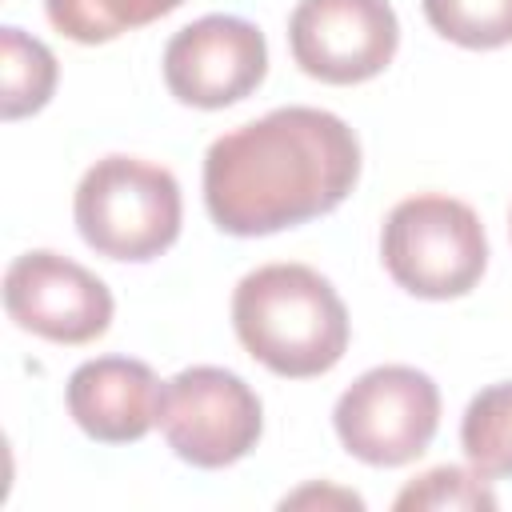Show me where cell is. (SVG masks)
<instances>
[{
	"mask_svg": "<svg viewBox=\"0 0 512 512\" xmlns=\"http://www.w3.org/2000/svg\"><path fill=\"white\" fill-rule=\"evenodd\" d=\"M356 180V132L336 112L308 104L272 108L204 152V208L228 236H272L328 216Z\"/></svg>",
	"mask_w": 512,
	"mask_h": 512,
	"instance_id": "cell-1",
	"label": "cell"
},
{
	"mask_svg": "<svg viewBox=\"0 0 512 512\" xmlns=\"http://www.w3.org/2000/svg\"><path fill=\"white\" fill-rule=\"evenodd\" d=\"M232 328L252 360L288 380L324 376L348 352V308L308 264H260L232 292Z\"/></svg>",
	"mask_w": 512,
	"mask_h": 512,
	"instance_id": "cell-2",
	"label": "cell"
},
{
	"mask_svg": "<svg viewBox=\"0 0 512 512\" xmlns=\"http://www.w3.org/2000/svg\"><path fill=\"white\" fill-rule=\"evenodd\" d=\"M72 216L92 252L144 264L176 244L184 204L180 184L164 164L104 156L80 176Z\"/></svg>",
	"mask_w": 512,
	"mask_h": 512,
	"instance_id": "cell-3",
	"label": "cell"
},
{
	"mask_svg": "<svg viewBox=\"0 0 512 512\" xmlns=\"http://www.w3.org/2000/svg\"><path fill=\"white\" fill-rule=\"evenodd\" d=\"M380 256L404 292L420 300H456L480 284L488 268V236L464 200L420 192L388 212Z\"/></svg>",
	"mask_w": 512,
	"mask_h": 512,
	"instance_id": "cell-4",
	"label": "cell"
},
{
	"mask_svg": "<svg viewBox=\"0 0 512 512\" xmlns=\"http://www.w3.org/2000/svg\"><path fill=\"white\" fill-rule=\"evenodd\" d=\"M332 424L348 456L372 468H400L432 444L440 428V388L412 364H380L340 392Z\"/></svg>",
	"mask_w": 512,
	"mask_h": 512,
	"instance_id": "cell-5",
	"label": "cell"
},
{
	"mask_svg": "<svg viewBox=\"0 0 512 512\" xmlns=\"http://www.w3.org/2000/svg\"><path fill=\"white\" fill-rule=\"evenodd\" d=\"M156 424L184 464L228 468L256 448L264 432V408L236 372L192 364L164 384Z\"/></svg>",
	"mask_w": 512,
	"mask_h": 512,
	"instance_id": "cell-6",
	"label": "cell"
},
{
	"mask_svg": "<svg viewBox=\"0 0 512 512\" xmlns=\"http://www.w3.org/2000/svg\"><path fill=\"white\" fill-rule=\"evenodd\" d=\"M400 44L388 0H300L288 16V48L300 72L324 84H364L380 76Z\"/></svg>",
	"mask_w": 512,
	"mask_h": 512,
	"instance_id": "cell-7",
	"label": "cell"
},
{
	"mask_svg": "<svg viewBox=\"0 0 512 512\" xmlns=\"http://www.w3.org/2000/svg\"><path fill=\"white\" fill-rule=\"evenodd\" d=\"M164 84L180 104L228 108L252 96L268 76L264 32L240 16H200L184 24L164 48Z\"/></svg>",
	"mask_w": 512,
	"mask_h": 512,
	"instance_id": "cell-8",
	"label": "cell"
},
{
	"mask_svg": "<svg viewBox=\"0 0 512 512\" xmlns=\"http://www.w3.org/2000/svg\"><path fill=\"white\" fill-rule=\"evenodd\" d=\"M4 308L16 328L36 332L52 344H88L112 324V292L84 264L36 248L8 264L4 272Z\"/></svg>",
	"mask_w": 512,
	"mask_h": 512,
	"instance_id": "cell-9",
	"label": "cell"
},
{
	"mask_svg": "<svg viewBox=\"0 0 512 512\" xmlns=\"http://www.w3.org/2000/svg\"><path fill=\"white\" fill-rule=\"evenodd\" d=\"M164 384L144 360L96 356L84 360L64 388L68 416L100 444H136L160 416Z\"/></svg>",
	"mask_w": 512,
	"mask_h": 512,
	"instance_id": "cell-10",
	"label": "cell"
},
{
	"mask_svg": "<svg viewBox=\"0 0 512 512\" xmlns=\"http://www.w3.org/2000/svg\"><path fill=\"white\" fill-rule=\"evenodd\" d=\"M56 92V56L24 28H0V116L20 120L40 112Z\"/></svg>",
	"mask_w": 512,
	"mask_h": 512,
	"instance_id": "cell-11",
	"label": "cell"
},
{
	"mask_svg": "<svg viewBox=\"0 0 512 512\" xmlns=\"http://www.w3.org/2000/svg\"><path fill=\"white\" fill-rule=\"evenodd\" d=\"M184 0H44L52 28L76 44H108L132 28H144Z\"/></svg>",
	"mask_w": 512,
	"mask_h": 512,
	"instance_id": "cell-12",
	"label": "cell"
},
{
	"mask_svg": "<svg viewBox=\"0 0 512 512\" xmlns=\"http://www.w3.org/2000/svg\"><path fill=\"white\" fill-rule=\"evenodd\" d=\"M460 448L468 464L492 480L512 476V380L476 392L460 420Z\"/></svg>",
	"mask_w": 512,
	"mask_h": 512,
	"instance_id": "cell-13",
	"label": "cell"
},
{
	"mask_svg": "<svg viewBox=\"0 0 512 512\" xmlns=\"http://www.w3.org/2000/svg\"><path fill=\"white\" fill-rule=\"evenodd\" d=\"M428 24L460 48L512 44V0H420Z\"/></svg>",
	"mask_w": 512,
	"mask_h": 512,
	"instance_id": "cell-14",
	"label": "cell"
},
{
	"mask_svg": "<svg viewBox=\"0 0 512 512\" xmlns=\"http://www.w3.org/2000/svg\"><path fill=\"white\" fill-rule=\"evenodd\" d=\"M488 476L476 468H456V464H440L424 476H416L412 484L400 488L396 496V512H416V508H432V512H492L496 496L484 484Z\"/></svg>",
	"mask_w": 512,
	"mask_h": 512,
	"instance_id": "cell-15",
	"label": "cell"
},
{
	"mask_svg": "<svg viewBox=\"0 0 512 512\" xmlns=\"http://www.w3.org/2000/svg\"><path fill=\"white\" fill-rule=\"evenodd\" d=\"M300 504H340V508H364V500L356 492H332V488H300L296 496H284V508H300Z\"/></svg>",
	"mask_w": 512,
	"mask_h": 512,
	"instance_id": "cell-16",
	"label": "cell"
},
{
	"mask_svg": "<svg viewBox=\"0 0 512 512\" xmlns=\"http://www.w3.org/2000/svg\"><path fill=\"white\" fill-rule=\"evenodd\" d=\"M508 232H512V216H508Z\"/></svg>",
	"mask_w": 512,
	"mask_h": 512,
	"instance_id": "cell-17",
	"label": "cell"
}]
</instances>
